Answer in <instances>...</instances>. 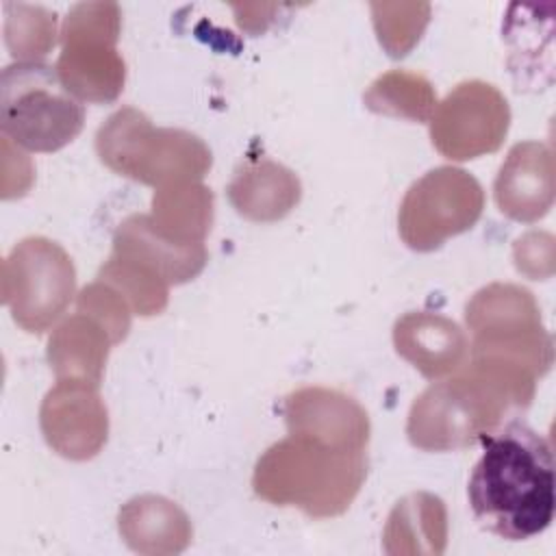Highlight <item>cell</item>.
Here are the masks:
<instances>
[{
  "instance_id": "obj_1",
  "label": "cell",
  "mask_w": 556,
  "mask_h": 556,
  "mask_svg": "<svg viewBox=\"0 0 556 556\" xmlns=\"http://www.w3.org/2000/svg\"><path fill=\"white\" fill-rule=\"evenodd\" d=\"M536 374L504 356H471L450 378L432 382L410 404L408 441L424 452H456L523 413L534 397Z\"/></svg>"
},
{
  "instance_id": "obj_2",
  "label": "cell",
  "mask_w": 556,
  "mask_h": 556,
  "mask_svg": "<svg viewBox=\"0 0 556 556\" xmlns=\"http://www.w3.org/2000/svg\"><path fill=\"white\" fill-rule=\"evenodd\" d=\"M478 443H482V456L467 482L476 521L508 541L541 534L556 508L549 441L510 419Z\"/></svg>"
},
{
  "instance_id": "obj_3",
  "label": "cell",
  "mask_w": 556,
  "mask_h": 556,
  "mask_svg": "<svg viewBox=\"0 0 556 556\" xmlns=\"http://www.w3.org/2000/svg\"><path fill=\"white\" fill-rule=\"evenodd\" d=\"M367 478V452L287 434L254 465L252 489L274 506H295L313 519L343 515Z\"/></svg>"
},
{
  "instance_id": "obj_4",
  "label": "cell",
  "mask_w": 556,
  "mask_h": 556,
  "mask_svg": "<svg viewBox=\"0 0 556 556\" xmlns=\"http://www.w3.org/2000/svg\"><path fill=\"white\" fill-rule=\"evenodd\" d=\"M96 152L115 174L154 189L200 182L213 165L208 146L182 128H156L150 117L122 106L98 128Z\"/></svg>"
},
{
  "instance_id": "obj_5",
  "label": "cell",
  "mask_w": 556,
  "mask_h": 556,
  "mask_svg": "<svg viewBox=\"0 0 556 556\" xmlns=\"http://www.w3.org/2000/svg\"><path fill=\"white\" fill-rule=\"evenodd\" d=\"M83 104L46 63H13L0 76L2 135L30 152H56L78 137Z\"/></svg>"
},
{
  "instance_id": "obj_6",
  "label": "cell",
  "mask_w": 556,
  "mask_h": 556,
  "mask_svg": "<svg viewBox=\"0 0 556 556\" xmlns=\"http://www.w3.org/2000/svg\"><path fill=\"white\" fill-rule=\"evenodd\" d=\"M471 332L469 356H504L530 367L536 378L554 363V343L541 321V308L521 285L493 282L473 293L465 306Z\"/></svg>"
},
{
  "instance_id": "obj_7",
  "label": "cell",
  "mask_w": 556,
  "mask_h": 556,
  "mask_svg": "<svg viewBox=\"0 0 556 556\" xmlns=\"http://www.w3.org/2000/svg\"><path fill=\"white\" fill-rule=\"evenodd\" d=\"M74 291V263L52 239L26 237L2 261V304L30 334H43L56 324Z\"/></svg>"
},
{
  "instance_id": "obj_8",
  "label": "cell",
  "mask_w": 556,
  "mask_h": 556,
  "mask_svg": "<svg viewBox=\"0 0 556 556\" xmlns=\"http://www.w3.org/2000/svg\"><path fill=\"white\" fill-rule=\"evenodd\" d=\"M482 208V185L460 167L441 165L408 187L397 211V230L410 250L432 252L476 226Z\"/></svg>"
},
{
  "instance_id": "obj_9",
  "label": "cell",
  "mask_w": 556,
  "mask_h": 556,
  "mask_svg": "<svg viewBox=\"0 0 556 556\" xmlns=\"http://www.w3.org/2000/svg\"><path fill=\"white\" fill-rule=\"evenodd\" d=\"M510 109L504 93L484 80L458 83L430 117V139L450 161H471L495 152L508 132Z\"/></svg>"
},
{
  "instance_id": "obj_10",
  "label": "cell",
  "mask_w": 556,
  "mask_h": 556,
  "mask_svg": "<svg viewBox=\"0 0 556 556\" xmlns=\"http://www.w3.org/2000/svg\"><path fill=\"white\" fill-rule=\"evenodd\" d=\"M46 443L67 460H89L109 439V410L98 387L80 380H56L39 408Z\"/></svg>"
},
{
  "instance_id": "obj_11",
  "label": "cell",
  "mask_w": 556,
  "mask_h": 556,
  "mask_svg": "<svg viewBox=\"0 0 556 556\" xmlns=\"http://www.w3.org/2000/svg\"><path fill=\"white\" fill-rule=\"evenodd\" d=\"M287 432L306 434L334 447L367 452V410L348 393L328 387H300L285 397Z\"/></svg>"
},
{
  "instance_id": "obj_12",
  "label": "cell",
  "mask_w": 556,
  "mask_h": 556,
  "mask_svg": "<svg viewBox=\"0 0 556 556\" xmlns=\"http://www.w3.org/2000/svg\"><path fill=\"white\" fill-rule=\"evenodd\" d=\"M554 154L549 143H515L493 182V198L502 215L521 224H534L554 204Z\"/></svg>"
},
{
  "instance_id": "obj_13",
  "label": "cell",
  "mask_w": 556,
  "mask_h": 556,
  "mask_svg": "<svg viewBox=\"0 0 556 556\" xmlns=\"http://www.w3.org/2000/svg\"><path fill=\"white\" fill-rule=\"evenodd\" d=\"M393 345L428 380L447 378L469 354L465 330L454 319L430 311L402 315L393 324Z\"/></svg>"
},
{
  "instance_id": "obj_14",
  "label": "cell",
  "mask_w": 556,
  "mask_h": 556,
  "mask_svg": "<svg viewBox=\"0 0 556 556\" xmlns=\"http://www.w3.org/2000/svg\"><path fill=\"white\" fill-rule=\"evenodd\" d=\"M115 43L96 37L61 39L54 70L63 89L78 102L111 104L124 91L126 63Z\"/></svg>"
},
{
  "instance_id": "obj_15",
  "label": "cell",
  "mask_w": 556,
  "mask_h": 556,
  "mask_svg": "<svg viewBox=\"0 0 556 556\" xmlns=\"http://www.w3.org/2000/svg\"><path fill=\"white\" fill-rule=\"evenodd\" d=\"M226 195L241 217L269 224L287 217L298 206L302 185L289 167L265 156H250L235 169Z\"/></svg>"
},
{
  "instance_id": "obj_16",
  "label": "cell",
  "mask_w": 556,
  "mask_h": 556,
  "mask_svg": "<svg viewBox=\"0 0 556 556\" xmlns=\"http://www.w3.org/2000/svg\"><path fill=\"white\" fill-rule=\"evenodd\" d=\"M117 530L132 552L146 556L180 554L193 539L187 513L176 502L154 493H143L122 504Z\"/></svg>"
},
{
  "instance_id": "obj_17",
  "label": "cell",
  "mask_w": 556,
  "mask_h": 556,
  "mask_svg": "<svg viewBox=\"0 0 556 556\" xmlns=\"http://www.w3.org/2000/svg\"><path fill=\"white\" fill-rule=\"evenodd\" d=\"M113 252L137 258L159 271L169 285L193 280L206 265V245H178L152 226L148 215H128L113 235Z\"/></svg>"
},
{
  "instance_id": "obj_18",
  "label": "cell",
  "mask_w": 556,
  "mask_h": 556,
  "mask_svg": "<svg viewBox=\"0 0 556 556\" xmlns=\"http://www.w3.org/2000/svg\"><path fill=\"white\" fill-rule=\"evenodd\" d=\"M113 341L89 315L76 311L48 339V365L56 380H80L100 387Z\"/></svg>"
},
{
  "instance_id": "obj_19",
  "label": "cell",
  "mask_w": 556,
  "mask_h": 556,
  "mask_svg": "<svg viewBox=\"0 0 556 556\" xmlns=\"http://www.w3.org/2000/svg\"><path fill=\"white\" fill-rule=\"evenodd\" d=\"M391 556H439L447 545V510L441 497L417 491L404 495L387 517L382 532Z\"/></svg>"
},
{
  "instance_id": "obj_20",
  "label": "cell",
  "mask_w": 556,
  "mask_h": 556,
  "mask_svg": "<svg viewBox=\"0 0 556 556\" xmlns=\"http://www.w3.org/2000/svg\"><path fill=\"white\" fill-rule=\"evenodd\" d=\"M156 232L178 245H202L213 224V191L202 182H176L154 191L148 215Z\"/></svg>"
},
{
  "instance_id": "obj_21",
  "label": "cell",
  "mask_w": 556,
  "mask_h": 556,
  "mask_svg": "<svg viewBox=\"0 0 556 556\" xmlns=\"http://www.w3.org/2000/svg\"><path fill=\"white\" fill-rule=\"evenodd\" d=\"M363 102L371 113L404 117L410 122H430L439 104L432 83L408 70L380 74L363 93Z\"/></svg>"
},
{
  "instance_id": "obj_22",
  "label": "cell",
  "mask_w": 556,
  "mask_h": 556,
  "mask_svg": "<svg viewBox=\"0 0 556 556\" xmlns=\"http://www.w3.org/2000/svg\"><path fill=\"white\" fill-rule=\"evenodd\" d=\"M98 280L115 287L135 315L152 317L165 311L169 300V282L146 263L111 252L98 269Z\"/></svg>"
},
{
  "instance_id": "obj_23",
  "label": "cell",
  "mask_w": 556,
  "mask_h": 556,
  "mask_svg": "<svg viewBox=\"0 0 556 556\" xmlns=\"http://www.w3.org/2000/svg\"><path fill=\"white\" fill-rule=\"evenodd\" d=\"M56 15L43 7L4 4V41L15 63H39L56 43Z\"/></svg>"
},
{
  "instance_id": "obj_24",
  "label": "cell",
  "mask_w": 556,
  "mask_h": 556,
  "mask_svg": "<svg viewBox=\"0 0 556 556\" xmlns=\"http://www.w3.org/2000/svg\"><path fill=\"white\" fill-rule=\"evenodd\" d=\"M374 30L380 46L391 59L406 56L421 39L430 22V4L426 2H374Z\"/></svg>"
},
{
  "instance_id": "obj_25",
  "label": "cell",
  "mask_w": 556,
  "mask_h": 556,
  "mask_svg": "<svg viewBox=\"0 0 556 556\" xmlns=\"http://www.w3.org/2000/svg\"><path fill=\"white\" fill-rule=\"evenodd\" d=\"M76 311L93 317L109 332L113 345L122 343L130 330V304L115 287L98 278L78 293Z\"/></svg>"
},
{
  "instance_id": "obj_26",
  "label": "cell",
  "mask_w": 556,
  "mask_h": 556,
  "mask_svg": "<svg viewBox=\"0 0 556 556\" xmlns=\"http://www.w3.org/2000/svg\"><path fill=\"white\" fill-rule=\"evenodd\" d=\"M513 261L519 274L530 280H545L554 271V237L549 232H526L513 245Z\"/></svg>"
}]
</instances>
